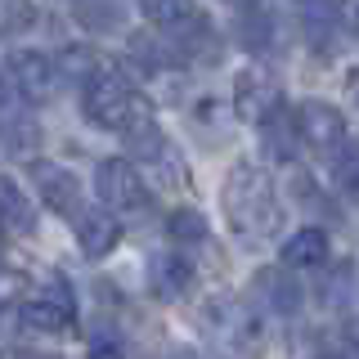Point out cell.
Wrapping results in <instances>:
<instances>
[{"label":"cell","mask_w":359,"mask_h":359,"mask_svg":"<svg viewBox=\"0 0 359 359\" xmlns=\"http://www.w3.org/2000/svg\"><path fill=\"white\" fill-rule=\"evenodd\" d=\"M72 229H76V247H81L90 261L108 256L112 247L121 243V220H117V211H112L108 202H99V207H81L72 216Z\"/></svg>","instance_id":"cell-8"},{"label":"cell","mask_w":359,"mask_h":359,"mask_svg":"<svg viewBox=\"0 0 359 359\" xmlns=\"http://www.w3.org/2000/svg\"><path fill=\"white\" fill-rule=\"evenodd\" d=\"M346 22L359 32V0H346Z\"/></svg>","instance_id":"cell-25"},{"label":"cell","mask_w":359,"mask_h":359,"mask_svg":"<svg viewBox=\"0 0 359 359\" xmlns=\"http://www.w3.org/2000/svg\"><path fill=\"white\" fill-rule=\"evenodd\" d=\"M36 144H41L36 121H27V117H0V162H14V157L32 162Z\"/></svg>","instance_id":"cell-17"},{"label":"cell","mask_w":359,"mask_h":359,"mask_svg":"<svg viewBox=\"0 0 359 359\" xmlns=\"http://www.w3.org/2000/svg\"><path fill=\"white\" fill-rule=\"evenodd\" d=\"M166 233H171L175 243H202L207 238V220H202L198 207H175L171 216H166Z\"/></svg>","instance_id":"cell-20"},{"label":"cell","mask_w":359,"mask_h":359,"mask_svg":"<svg viewBox=\"0 0 359 359\" xmlns=\"http://www.w3.org/2000/svg\"><path fill=\"white\" fill-rule=\"evenodd\" d=\"M297 130H301V144L314 149V153H323V157H332L346 144L341 108L323 104V99H306V104H297Z\"/></svg>","instance_id":"cell-5"},{"label":"cell","mask_w":359,"mask_h":359,"mask_svg":"<svg viewBox=\"0 0 359 359\" xmlns=\"http://www.w3.org/2000/svg\"><path fill=\"white\" fill-rule=\"evenodd\" d=\"M9 76H14V90L27 104H50L63 86V67L41 50H18L9 54Z\"/></svg>","instance_id":"cell-4"},{"label":"cell","mask_w":359,"mask_h":359,"mask_svg":"<svg viewBox=\"0 0 359 359\" xmlns=\"http://www.w3.org/2000/svg\"><path fill=\"white\" fill-rule=\"evenodd\" d=\"M287 269L292 265H265V269H256V278H252L256 301H261L269 314H278V319H292V314H301V306H306V287H301Z\"/></svg>","instance_id":"cell-7"},{"label":"cell","mask_w":359,"mask_h":359,"mask_svg":"<svg viewBox=\"0 0 359 359\" xmlns=\"http://www.w3.org/2000/svg\"><path fill=\"white\" fill-rule=\"evenodd\" d=\"M346 283H351V269H332V278H328V292H323V301L328 306H346Z\"/></svg>","instance_id":"cell-23"},{"label":"cell","mask_w":359,"mask_h":359,"mask_svg":"<svg viewBox=\"0 0 359 359\" xmlns=\"http://www.w3.org/2000/svg\"><path fill=\"white\" fill-rule=\"evenodd\" d=\"M0 224L14 233H32L36 229V211H32V198L22 194L18 180H9L0 171Z\"/></svg>","instance_id":"cell-15"},{"label":"cell","mask_w":359,"mask_h":359,"mask_svg":"<svg viewBox=\"0 0 359 359\" xmlns=\"http://www.w3.org/2000/svg\"><path fill=\"white\" fill-rule=\"evenodd\" d=\"M328 233L319 229V224H306V229H297L292 238L283 243V265H292V269H319L323 261H328Z\"/></svg>","instance_id":"cell-13"},{"label":"cell","mask_w":359,"mask_h":359,"mask_svg":"<svg viewBox=\"0 0 359 359\" xmlns=\"http://www.w3.org/2000/svg\"><path fill=\"white\" fill-rule=\"evenodd\" d=\"M72 319H76V306H67L63 297H32L18 306V323L27 332H41V337L72 332Z\"/></svg>","instance_id":"cell-12"},{"label":"cell","mask_w":359,"mask_h":359,"mask_svg":"<svg viewBox=\"0 0 359 359\" xmlns=\"http://www.w3.org/2000/svg\"><path fill=\"white\" fill-rule=\"evenodd\" d=\"M278 108H283V90H278V81H269L265 72H243L238 81H233V112H238L243 121L261 126Z\"/></svg>","instance_id":"cell-9"},{"label":"cell","mask_w":359,"mask_h":359,"mask_svg":"<svg viewBox=\"0 0 359 359\" xmlns=\"http://www.w3.org/2000/svg\"><path fill=\"white\" fill-rule=\"evenodd\" d=\"M36 22V5L32 0H0V41L22 36Z\"/></svg>","instance_id":"cell-21"},{"label":"cell","mask_w":359,"mask_h":359,"mask_svg":"<svg viewBox=\"0 0 359 359\" xmlns=\"http://www.w3.org/2000/svg\"><path fill=\"white\" fill-rule=\"evenodd\" d=\"M233 9H256V5H269V0H229Z\"/></svg>","instance_id":"cell-27"},{"label":"cell","mask_w":359,"mask_h":359,"mask_svg":"<svg viewBox=\"0 0 359 359\" xmlns=\"http://www.w3.org/2000/svg\"><path fill=\"white\" fill-rule=\"evenodd\" d=\"M32 166V189L41 194V202L54 211V216H76L81 211V180H76L67 166L59 162H45V157H36Z\"/></svg>","instance_id":"cell-6"},{"label":"cell","mask_w":359,"mask_h":359,"mask_svg":"<svg viewBox=\"0 0 359 359\" xmlns=\"http://www.w3.org/2000/svg\"><path fill=\"white\" fill-rule=\"evenodd\" d=\"M144 278H149V292L157 301H184L194 292V261L180 252H157L144 269Z\"/></svg>","instance_id":"cell-10"},{"label":"cell","mask_w":359,"mask_h":359,"mask_svg":"<svg viewBox=\"0 0 359 359\" xmlns=\"http://www.w3.org/2000/svg\"><path fill=\"white\" fill-rule=\"evenodd\" d=\"M140 14L153 22V27H175L189 14H198L194 0H140Z\"/></svg>","instance_id":"cell-19"},{"label":"cell","mask_w":359,"mask_h":359,"mask_svg":"<svg viewBox=\"0 0 359 359\" xmlns=\"http://www.w3.org/2000/svg\"><path fill=\"white\" fill-rule=\"evenodd\" d=\"M126 351V346L117 341V337H95V341H90V355H121Z\"/></svg>","instance_id":"cell-24"},{"label":"cell","mask_w":359,"mask_h":359,"mask_svg":"<svg viewBox=\"0 0 359 359\" xmlns=\"http://www.w3.org/2000/svg\"><path fill=\"white\" fill-rule=\"evenodd\" d=\"M9 81H14V76H5V72H0V108H5V99H9Z\"/></svg>","instance_id":"cell-26"},{"label":"cell","mask_w":359,"mask_h":359,"mask_svg":"<svg viewBox=\"0 0 359 359\" xmlns=\"http://www.w3.org/2000/svg\"><path fill=\"white\" fill-rule=\"evenodd\" d=\"M238 41L243 50L252 54H269L278 41V22L269 14V5H256V9H238Z\"/></svg>","instance_id":"cell-16"},{"label":"cell","mask_w":359,"mask_h":359,"mask_svg":"<svg viewBox=\"0 0 359 359\" xmlns=\"http://www.w3.org/2000/svg\"><path fill=\"white\" fill-rule=\"evenodd\" d=\"M341 22H346V0H301V27L314 45H332Z\"/></svg>","instance_id":"cell-14"},{"label":"cell","mask_w":359,"mask_h":359,"mask_svg":"<svg viewBox=\"0 0 359 359\" xmlns=\"http://www.w3.org/2000/svg\"><path fill=\"white\" fill-rule=\"evenodd\" d=\"M95 189H99V202H108L112 211L149 207V180L130 157H104L95 171Z\"/></svg>","instance_id":"cell-3"},{"label":"cell","mask_w":359,"mask_h":359,"mask_svg":"<svg viewBox=\"0 0 359 359\" xmlns=\"http://www.w3.org/2000/svg\"><path fill=\"white\" fill-rule=\"evenodd\" d=\"M332 180H337V189H341L346 198L359 202V144L346 140L341 149L332 153Z\"/></svg>","instance_id":"cell-18"},{"label":"cell","mask_w":359,"mask_h":359,"mask_svg":"<svg viewBox=\"0 0 359 359\" xmlns=\"http://www.w3.org/2000/svg\"><path fill=\"white\" fill-rule=\"evenodd\" d=\"M135 104H140L135 86H130L121 72H112V67H99V72L81 86V108H86V117L95 121V126H104V130H121V126H126L130 112H135Z\"/></svg>","instance_id":"cell-2"},{"label":"cell","mask_w":359,"mask_h":359,"mask_svg":"<svg viewBox=\"0 0 359 359\" xmlns=\"http://www.w3.org/2000/svg\"><path fill=\"white\" fill-rule=\"evenodd\" d=\"M0 229H5V224H0Z\"/></svg>","instance_id":"cell-28"},{"label":"cell","mask_w":359,"mask_h":359,"mask_svg":"<svg viewBox=\"0 0 359 359\" xmlns=\"http://www.w3.org/2000/svg\"><path fill=\"white\" fill-rule=\"evenodd\" d=\"M166 32H171L175 59H184V63H216V59H220L216 27H211L202 14H189L184 22H175V27H166Z\"/></svg>","instance_id":"cell-11"},{"label":"cell","mask_w":359,"mask_h":359,"mask_svg":"<svg viewBox=\"0 0 359 359\" xmlns=\"http://www.w3.org/2000/svg\"><path fill=\"white\" fill-rule=\"evenodd\" d=\"M59 67H63V76H72V81H90V76L99 72V59H95V50H86V45H72V50H63L59 54Z\"/></svg>","instance_id":"cell-22"},{"label":"cell","mask_w":359,"mask_h":359,"mask_svg":"<svg viewBox=\"0 0 359 359\" xmlns=\"http://www.w3.org/2000/svg\"><path fill=\"white\" fill-rule=\"evenodd\" d=\"M220 211L224 224H229L233 238L243 243H261L278 229V194L274 180H269L261 166L238 162L220 184Z\"/></svg>","instance_id":"cell-1"}]
</instances>
